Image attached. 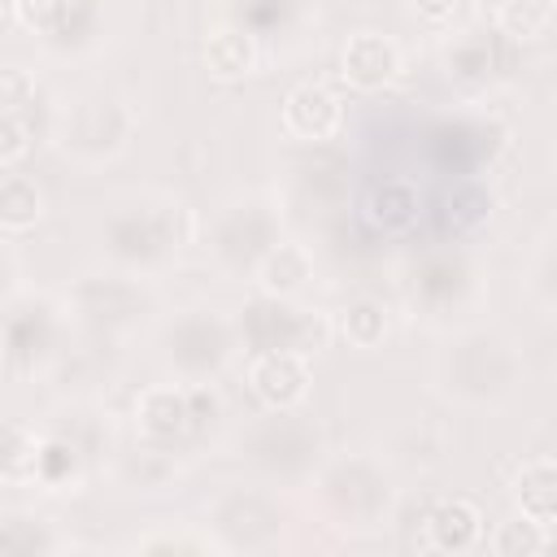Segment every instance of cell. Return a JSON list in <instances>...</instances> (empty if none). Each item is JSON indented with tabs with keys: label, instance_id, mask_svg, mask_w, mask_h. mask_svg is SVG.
<instances>
[{
	"label": "cell",
	"instance_id": "obj_32",
	"mask_svg": "<svg viewBox=\"0 0 557 557\" xmlns=\"http://www.w3.org/2000/svg\"><path fill=\"white\" fill-rule=\"evenodd\" d=\"M518 292L531 305V313L553 322V313H557V235H553V226H544L531 239L522 270H518Z\"/></svg>",
	"mask_w": 557,
	"mask_h": 557
},
{
	"label": "cell",
	"instance_id": "obj_6",
	"mask_svg": "<svg viewBox=\"0 0 557 557\" xmlns=\"http://www.w3.org/2000/svg\"><path fill=\"white\" fill-rule=\"evenodd\" d=\"M405 309L431 326L448 331L461 322H474L492 300V265L466 244H440L422 257H413L400 274Z\"/></svg>",
	"mask_w": 557,
	"mask_h": 557
},
{
	"label": "cell",
	"instance_id": "obj_36",
	"mask_svg": "<svg viewBox=\"0 0 557 557\" xmlns=\"http://www.w3.org/2000/svg\"><path fill=\"white\" fill-rule=\"evenodd\" d=\"M548 544H553V531L522 518L518 509L505 522H496V531L483 540V548L496 557H540V553H548Z\"/></svg>",
	"mask_w": 557,
	"mask_h": 557
},
{
	"label": "cell",
	"instance_id": "obj_12",
	"mask_svg": "<svg viewBox=\"0 0 557 557\" xmlns=\"http://www.w3.org/2000/svg\"><path fill=\"white\" fill-rule=\"evenodd\" d=\"M509 144H513V126L500 113L479 109L474 100L426 117V126L418 131L422 165L440 178H483L509 152Z\"/></svg>",
	"mask_w": 557,
	"mask_h": 557
},
{
	"label": "cell",
	"instance_id": "obj_21",
	"mask_svg": "<svg viewBox=\"0 0 557 557\" xmlns=\"http://www.w3.org/2000/svg\"><path fill=\"white\" fill-rule=\"evenodd\" d=\"M357 218L387 239L409 235L426 218V196L422 183L409 174H379L357 191Z\"/></svg>",
	"mask_w": 557,
	"mask_h": 557
},
{
	"label": "cell",
	"instance_id": "obj_28",
	"mask_svg": "<svg viewBox=\"0 0 557 557\" xmlns=\"http://www.w3.org/2000/svg\"><path fill=\"white\" fill-rule=\"evenodd\" d=\"M91 479H96V470L87 466V457L78 448H70L61 435H48L39 426V457H35V483L30 487L39 496H78Z\"/></svg>",
	"mask_w": 557,
	"mask_h": 557
},
{
	"label": "cell",
	"instance_id": "obj_39",
	"mask_svg": "<svg viewBox=\"0 0 557 557\" xmlns=\"http://www.w3.org/2000/svg\"><path fill=\"white\" fill-rule=\"evenodd\" d=\"M39 96V74L22 61H0V109L26 113Z\"/></svg>",
	"mask_w": 557,
	"mask_h": 557
},
{
	"label": "cell",
	"instance_id": "obj_43",
	"mask_svg": "<svg viewBox=\"0 0 557 557\" xmlns=\"http://www.w3.org/2000/svg\"><path fill=\"white\" fill-rule=\"evenodd\" d=\"M4 361H9V348H4V331H0V374H4Z\"/></svg>",
	"mask_w": 557,
	"mask_h": 557
},
{
	"label": "cell",
	"instance_id": "obj_18",
	"mask_svg": "<svg viewBox=\"0 0 557 557\" xmlns=\"http://www.w3.org/2000/svg\"><path fill=\"white\" fill-rule=\"evenodd\" d=\"M39 426H44L48 435H61L70 448H78L96 474H104L109 457H113L117 444H122V422H117V413H113L104 400H96V396H65V400H57L52 409H44Z\"/></svg>",
	"mask_w": 557,
	"mask_h": 557
},
{
	"label": "cell",
	"instance_id": "obj_3",
	"mask_svg": "<svg viewBox=\"0 0 557 557\" xmlns=\"http://www.w3.org/2000/svg\"><path fill=\"white\" fill-rule=\"evenodd\" d=\"M300 492L309 496L313 518L339 535H374L392 527L400 509L396 466L374 448L326 453Z\"/></svg>",
	"mask_w": 557,
	"mask_h": 557
},
{
	"label": "cell",
	"instance_id": "obj_4",
	"mask_svg": "<svg viewBox=\"0 0 557 557\" xmlns=\"http://www.w3.org/2000/svg\"><path fill=\"white\" fill-rule=\"evenodd\" d=\"M135 135H139V104L104 83L70 87L48 109V148L83 174H100L117 165L131 152Z\"/></svg>",
	"mask_w": 557,
	"mask_h": 557
},
{
	"label": "cell",
	"instance_id": "obj_19",
	"mask_svg": "<svg viewBox=\"0 0 557 557\" xmlns=\"http://www.w3.org/2000/svg\"><path fill=\"white\" fill-rule=\"evenodd\" d=\"M344 126H348V104L335 87H326L318 78H300L296 87H287V96L278 104V131L292 144L322 148V144L339 139Z\"/></svg>",
	"mask_w": 557,
	"mask_h": 557
},
{
	"label": "cell",
	"instance_id": "obj_7",
	"mask_svg": "<svg viewBox=\"0 0 557 557\" xmlns=\"http://www.w3.org/2000/svg\"><path fill=\"white\" fill-rule=\"evenodd\" d=\"M148 344L161 374L183 383H218L244 352L235 313L218 300H183L161 309L148 326Z\"/></svg>",
	"mask_w": 557,
	"mask_h": 557
},
{
	"label": "cell",
	"instance_id": "obj_16",
	"mask_svg": "<svg viewBox=\"0 0 557 557\" xmlns=\"http://www.w3.org/2000/svg\"><path fill=\"white\" fill-rule=\"evenodd\" d=\"M9 13L61 61H78L104 44V0H9Z\"/></svg>",
	"mask_w": 557,
	"mask_h": 557
},
{
	"label": "cell",
	"instance_id": "obj_1",
	"mask_svg": "<svg viewBox=\"0 0 557 557\" xmlns=\"http://www.w3.org/2000/svg\"><path fill=\"white\" fill-rule=\"evenodd\" d=\"M426 379H431V392L453 409L500 413L522 396L531 366L513 331L474 318L440 331Z\"/></svg>",
	"mask_w": 557,
	"mask_h": 557
},
{
	"label": "cell",
	"instance_id": "obj_38",
	"mask_svg": "<svg viewBox=\"0 0 557 557\" xmlns=\"http://www.w3.org/2000/svg\"><path fill=\"white\" fill-rule=\"evenodd\" d=\"M448 183H453V187H448L444 200H440V209H444V226H453V235H466V231H474V226L487 218L492 196L483 191L479 178H448Z\"/></svg>",
	"mask_w": 557,
	"mask_h": 557
},
{
	"label": "cell",
	"instance_id": "obj_20",
	"mask_svg": "<svg viewBox=\"0 0 557 557\" xmlns=\"http://www.w3.org/2000/svg\"><path fill=\"white\" fill-rule=\"evenodd\" d=\"M183 474H187V461L178 453H165V448L144 444V440L117 444V453L104 466V479L122 496H139V500H157V496L178 492Z\"/></svg>",
	"mask_w": 557,
	"mask_h": 557
},
{
	"label": "cell",
	"instance_id": "obj_26",
	"mask_svg": "<svg viewBox=\"0 0 557 557\" xmlns=\"http://www.w3.org/2000/svg\"><path fill=\"white\" fill-rule=\"evenodd\" d=\"M313 278H318V257H313V248L305 244V239H296V235H283L261 261H257V270H252V287L261 292V296H305L309 287H313Z\"/></svg>",
	"mask_w": 557,
	"mask_h": 557
},
{
	"label": "cell",
	"instance_id": "obj_23",
	"mask_svg": "<svg viewBox=\"0 0 557 557\" xmlns=\"http://www.w3.org/2000/svg\"><path fill=\"white\" fill-rule=\"evenodd\" d=\"M405 70V52L383 30H352L339 44V83L357 96L387 91Z\"/></svg>",
	"mask_w": 557,
	"mask_h": 557
},
{
	"label": "cell",
	"instance_id": "obj_42",
	"mask_svg": "<svg viewBox=\"0 0 557 557\" xmlns=\"http://www.w3.org/2000/svg\"><path fill=\"white\" fill-rule=\"evenodd\" d=\"M17 283H22V261H17L13 244H9V235H0V300H4Z\"/></svg>",
	"mask_w": 557,
	"mask_h": 557
},
{
	"label": "cell",
	"instance_id": "obj_37",
	"mask_svg": "<svg viewBox=\"0 0 557 557\" xmlns=\"http://www.w3.org/2000/svg\"><path fill=\"white\" fill-rule=\"evenodd\" d=\"M553 0H505L500 9H496V26L509 35V39H518L522 48L527 44H540L548 30H553Z\"/></svg>",
	"mask_w": 557,
	"mask_h": 557
},
{
	"label": "cell",
	"instance_id": "obj_25",
	"mask_svg": "<svg viewBox=\"0 0 557 557\" xmlns=\"http://www.w3.org/2000/svg\"><path fill=\"white\" fill-rule=\"evenodd\" d=\"M70 548H78V540L65 531L61 518L35 505L0 509V557H48V553H70Z\"/></svg>",
	"mask_w": 557,
	"mask_h": 557
},
{
	"label": "cell",
	"instance_id": "obj_5",
	"mask_svg": "<svg viewBox=\"0 0 557 557\" xmlns=\"http://www.w3.org/2000/svg\"><path fill=\"white\" fill-rule=\"evenodd\" d=\"M226 453L235 466H244L248 479H261V483L287 492V487H305L331 448H326L322 422L305 405H296V409L248 413L231 431Z\"/></svg>",
	"mask_w": 557,
	"mask_h": 557
},
{
	"label": "cell",
	"instance_id": "obj_40",
	"mask_svg": "<svg viewBox=\"0 0 557 557\" xmlns=\"http://www.w3.org/2000/svg\"><path fill=\"white\" fill-rule=\"evenodd\" d=\"M30 148H35V131L26 126V117L0 109V170L4 165H22L30 157Z\"/></svg>",
	"mask_w": 557,
	"mask_h": 557
},
{
	"label": "cell",
	"instance_id": "obj_29",
	"mask_svg": "<svg viewBox=\"0 0 557 557\" xmlns=\"http://www.w3.org/2000/svg\"><path fill=\"white\" fill-rule=\"evenodd\" d=\"M126 548L131 553H174V557H226L218 535L191 518H157L144 531H135L126 540Z\"/></svg>",
	"mask_w": 557,
	"mask_h": 557
},
{
	"label": "cell",
	"instance_id": "obj_31",
	"mask_svg": "<svg viewBox=\"0 0 557 557\" xmlns=\"http://www.w3.org/2000/svg\"><path fill=\"white\" fill-rule=\"evenodd\" d=\"M261 57H265L261 44L252 35L226 26V22H213L209 35H205V44H200V61H205L209 78H218V83H239V78L257 74L261 70Z\"/></svg>",
	"mask_w": 557,
	"mask_h": 557
},
{
	"label": "cell",
	"instance_id": "obj_8",
	"mask_svg": "<svg viewBox=\"0 0 557 557\" xmlns=\"http://www.w3.org/2000/svg\"><path fill=\"white\" fill-rule=\"evenodd\" d=\"M65 305L74 318V331L96 344H131L152 326L161 313L157 278L117 270V265H87L65 283Z\"/></svg>",
	"mask_w": 557,
	"mask_h": 557
},
{
	"label": "cell",
	"instance_id": "obj_30",
	"mask_svg": "<svg viewBox=\"0 0 557 557\" xmlns=\"http://www.w3.org/2000/svg\"><path fill=\"white\" fill-rule=\"evenodd\" d=\"M509 500L522 518H531L548 531L557 527V461H553V453H535L513 470Z\"/></svg>",
	"mask_w": 557,
	"mask_h": 557
},
{
	"label": "cell",
	"instance_id": "obj_10",
	"mask_svg": "<svg viewBox=\"0 0 557 557\" xmlns=\"http://www.w3.org/2000/svg\"><path fill=\"white\" fill-rule=\"evenodd\" d=\"M222 422H226V400L218 383L161 379L139 387L131 400V435L178 457L205 453Z\"/></svg>",
	"mask_w": 557,
	"mask_h": 557
},
{
	"label": "cell",
	"instance_id": "obj_35",
	"mask_svg": "<svg viewBox=\"0 0 557 557\" xmlns=\"http://www.w3.org/2000/svg\"><path fill=\"white\" fill-rule=\"evenodd\" d=\"M39 457V426L0 413V487H30Z\"/></svg>",
	"mask_w": 557,
	"mask_h": 557
},
{
	"label": "cell",
	"instance_id": "obj_2",
	"mask_svg": "<svg viewBox=\"0 0 557 557\" xmlns=\"http://www.w3.org/2000/svg\"><path fill=\"white\" fill-rule=\"evenodd\" d=\"M200 239V213L174 187H126L100 205L96 248L104 265L161 278Z\"/></svg>",
	"mask_w": 557,
	"mask_h": 557
},
{
	"label": "cell",
	"instance_id": "obj_17",
	"mask_svg": "<svg viewBox=\"0 0 557 557\" xmlns=\"http://www.w3.org/2000/svg\"><path fill=\"white\" fill-rule=\"evenodd\" d=\"M318 0H213V22H226L244 35H252L265 48H300L318 30Z\"/></svg>",
	"mask_w": 557,
	"mask_h": 557
},
{
	"label": "cell",
	"instance_id": "obj_41",
	"mask_svg": "<svg viewBox=\"0 0 557 557\" xmlns=\"http://www.w3.org/2000/svg\"><path fill=\"white\" fill-rule=\"evenodd\" d=\"M405 9H409L422 26L448 30V26L457 22V13H461V0H405Z\"/></svg>",
	"mask_w": 557,
	"mask_h": 557
},
{
	"label": "cell",
	"instance_id": "obj_27",
	"mask_svg": "<svg viewBox=\"0 0 557 557\" xmlns=\"http://www.w3.org/2000/svg\"><path fill=\"white\" fill-rule=\"evenodd\" d=\"M283 196V191H278ZM283 200H296L300 209H313V213H331V209H344L352 200V178H348V161H335V157H313V161H300L292 170V187Z\"/></svg>",
	"mask_w": 557,
	"mask_h": 557
},
{
	"label": "cell",
	"instance_id": "obj_13",
	"mask_svg": "<svg viewBox=\"0 0 557 557\" xmlns=\"http://www.w3.org/2000/svg\"><path fill=\"white\" fill-rule=\"evenodd\" d=\"M522 61H527V48L509 39L492 17L448 26L440 44V74L448 78L453 91H461L474 104L505 91L522 74Z\"/></svg>",
	"mask_w": 557,
	"mask_h": 557
},
{
	"label": "cell",
	"instance_id": "obj_9",
	"mask_svg": "<svg viewBox=\"0 0 557 557\" xmlns=\"http://www.w3.org/2000/svg\"><path fill=\"white\" fill-rule=\"evenodd\" d=\"M287 235V200L278 191H231L222 196L209 218H200V248L205 261L222 278H252L257 261Z\"/></svg>",
	"mask_w": 557,
	"mask_h": 557
},
{
	"label": "cell",
	"instance_id": "obj_11",
	"mask_svg": "<svg viewBox=\"0 0 557 557\" xmlns=\"http://www.w3.org/2000/svg\"><path fill=\"white\" fill-rule=\"evenodd\" d=\"M0 331L9 348L4 370H13L22 383L52 374L70 357V344L78 335L65 296L48 287H30V283H17L0 300Z\"/></svg>",
	"mask_w": 557,
	"mask_h": 557
},
{
	"label": "cell",
	"instance_id": "obj_14",
	"mask_svg": "<svg viewBox=\"0 0 557 557\" xmlns=\"http://www.w3.org/2000/svg\"><path fill=\"white\" fill-rule=\"evenodd\" d=\"M205 527L218 535L226 553H274L287 544L292 505L283 487H270L261 479L222 483L205 500Z\"/></svg>",
	"mask_w": 557,
	"mask_h": 557
},
{
	"label": "cell",
	"instance_id": "obj_34",
	"mask_svg": "<svg viewBox=\"0 0 557 557\" xmlns=\"http://www.w3.org/2000/svg\"><path fill=\"white\" fill-rule=\"evenodd\" d=\"M48 213V200H44V187L22 174L17 165H4L0 170V235H26L44 222Z\"/></svg>",
	"mask_w": 557,
	"mask_h": 557
},
{
	"label": "cell",
	"instance_id": "obj_15",
	"mask_svg": "<svg viewBox=\"0 0 557 557\" xmlns=\"http://www.w3.org/2000/svg\"><path fill=\"white\" fill-rule=\"evenodd\" d=\"M235 331L244 352H300L322 357L335 344L331 309L305 296H252L235 309Z\"/></svg>",
	"mask_w": 557,
	"mask_h": 557
},
{
	"label": "cell",
	"instance_id": "obj_22",
	"mask_svg": "<svg viewBox=\"0 0 557 557\" xmlns=\"http://www.w3.org/2000/svg\"><path fill=\"white\" fill-rule=\"evenodd\" d=\"M244 383L261 409H296L309 405L313 392V357L300 352H244Z\"/></svg>",
	"mask_w": 557,
	"mask_h": 557
},
{
	"label": "cell",
	"instance_id": "obj_33",
	"mask_svg": "<svg viewBox=\"0 0 557 557\" xmlns=\"http://www.w3.org/2000/svg\"><path fill=\"white\" fill-rule=\"evenodd\" d=\"M331 322H335V339L361 352L383 348V339L392 335V309L383 296H370V292H357L339 309H331Z\"/></svg>",
	"mask_w": 557,
	"mask_h": 557
},
{
	"label": "cell",
	"instance_id": "obj_24",
	"mask_svg": "<svg viewBox=\"0 0 557 557\" xmlns=\"http://www.w3.org/2000/svg\"><path fill=\"white\" fill-rule=\"evenodd\" d=\"M487 540V518L479 509V500L470 496H444L431 500L422 513V548L431 553H474Z\"/></svg>",
	"mask_w": 557,
	"mask_h": 557
}]
</instances>
